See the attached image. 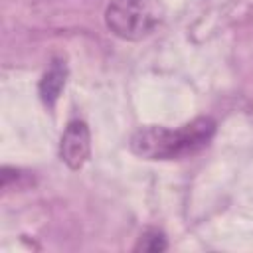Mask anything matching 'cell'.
Instances as JSON below:
<instances>
[{
  "label": "cell",
  "mask_w": 253,
  "mask_h": 253,
  "mask_svg": "<svg viewBox=\"0 0 253 253\" xmlns=\"http://www.w3.org/2000/svg\"><path fill=\"white\" fill-rule=\"evenodd\" d=\"M215 130L211 117H196L178 128L142 126L130 136V150L146 160H180L206 148Z\"/></svg>",
  "instance_id": "1"
},
{
  "label": "cell",
  "mask_w": 253,
  "mask_h": 253,
  "mask_svg": "<svg viewBox=\"0 0 253 253\" xmlns=\"http://www.w3.org/2000/svg\"><path fill=\"white\" fill-rule=\"evenodd\" d=\"M162 14L158 0H113L105 12V24L117 38L138 42L158 28Z\"/></svg>",
  "instance_id": "2"
},
{
  "label": "cell",
  "mask_w": 253,
  "mask_h": 253,
  "mask_svg": "<svg viewBox=\"0 0 253 253\" xmlns=\"http://www.w3.org/2000/svg\"><path fill=\"white\" fill-rule=\"evenodd\" d=\"M91 156V132L85 121H69L59 142V158L71 170H79Z\"/></svg>",
  "instance_id": "3"
},
{
  "label": "cell",
  "mask_w": 253,
  "mask_h": 253,
  "mask_svg": "<svg viewBox=\"0 0 253 253\" xmlns=\"http://www.w3.org/2000/svg\"><path fill=\"white\" fill-rule=\"evenodd\" d=\"M65 77H67V67H65V61L61 59H53L49 69L43 73L40 85H38V91H40V99L47 105V107H53L55 101L59 99L61 95V89L65 87Z\"/></svg>",
  "instance_id": "4"
},
{
  "label": "cell",
  "mask_w": 253,
  "mask_h": 253,
  "mask_svg": "<svg viewBox=\"0 0 253 253\" xmlns=\"http://www.w3.org/2000/svg\"><path fill=\"white\" fill-rule=\"evenodd\" d=\"M166 247H168L166 237H164L160 231H156V229H148V231L138 239V243H136L134 251H148V253H156V251H164Z\"/></svg>",
  "instance_id": "5"
}]
</instances>
